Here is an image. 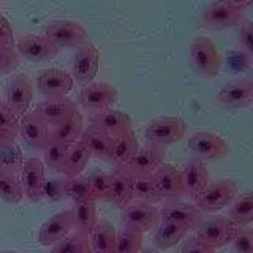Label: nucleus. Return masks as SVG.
<instances>
[{"instance_id": "1", "label": "nucleus", "mask_w": 253, "mask_h": 253, "mask_svg": "<svg viewBox=\"0 0 253 253\" xmlns=\"http://www.w3.org/2000/svg\"><path fill=\"white\" fill-rule=\"evenodd\" d=\"M195 229L196 239L211 245L212 249H221L231 244L237 231V225L225 215L211 213V217L203 218Z\"/></svg>"}, {"instance_id": "2", "label": "nucleus", "mask_w": 253, "mask_h": 253, "mask_svg": "<svg viewBox=\"0 0 253 253\" xmlns=\"http://www.w3.org/2000/svg\"><path fill=\"white\" fill-rule=\"evenodd\" d=\"M165 158H166V147L147 141L142 147H138L136 154L119 169L130 174L133 179L149 177L158 169V166L165 163Z\"/></svg>"}, {"instance_id": "3", "label": "nucleus", "mask_w": 253, "mask_h": 253, "mask_svg": "<svg viewBox=\"0 0 253 253\" xmlns=\"http://www.w3.org/2000/svg\"><path fill=\"white\" fill-rule=\"evenodd\" d=\"M188 150L195 160H200L203 163H212L221 160L229 155L231 147L228 142L218 136L215 133L211 131H196L190 136L188 142Z\"/></svg>"}, {"instance_id": "4", "label": "nucleus", "mask_w": 253, "mask_h": 253, "mask_svg": "<svg viewBox=\"0 0 253 253\" xmlns=\"http://www.w3.org/2000/svg\"><path fill=\"white\" fill-rule=\"evenodd\" d=\"M237 193H239V188L234 180L218 179L212 184H208L201 196L193 204L201 213H217L229 206Z\"/></svg>"}, {"instance_id": "5", "label": "nucleus", "mask_w": 253, "mask_h": 253, "mask_svg": "<svg viewBox=\"0 0 253 253\" xmlns=\"http://www.w3.org/2000/svg\"><path fill=\"white\" fill-rule=\"evenodd\" d=\"M190 60L193 68L206 78H213L221 70V57L213 42L208 37H196L190 44Z\"/></svg>"}, {"instance_id": "6", "label": "nucleus", "mask_w": 253, "mask_h": 253, "mask_svg": "<svg viewBox=\"0 0 253 253\" xmlns=\"http://www.w3.org/2000/svg\"><path fill=\"white\" fill-rule=\"evenodd\" d=\"M57 49L79 47L89 42L87 30L75 21H54L44 27L43 34Z\"/></svg>"}, {"instance_id": "7", "label": "nucleus", "mask_w": 253, "mask_h": 253, "mask_svg": "<svg viewBox=\"0 0 253 253\" xmlns=\"http://www.w3.org/2000/svg\"><path fill=\"white\" fill-rule=\"evenodd\" d=\"M122 228L144 234L160 223V211L154 204L131 201L121 213Z\"/></svg>"}, {"instance_id": "8", "label": "nucleus", "mask_w": 253, "mask_h": 253, "mask_svg": "<svg viewBox=\"0 0 253 253\" xmlns=\"http://www.w3.org/2000/svg\"><path fill=\"white\" fill-rule=\"evenodd\" d=\"M244 10L229 0H213L201 14V22L211 30H226L242 21Z\"/></svg>"}, {"instance_id": "9", "label": "nucleus", "mask_w": 253, "mask_h": 253, "mask_svg": "<svg viewBox=\"0 0 253 253\" xmlns=\"http://www.w3.org/2000/svg\"><path fill=\"white\" fill-rule=\"evenodd\" d=\"M185 133L187 122L180 117H158L150 121L144 128L147 141L165 147L179 142Z\"/></svg>"}, {"instance_id": "10", "label": "nucleus", "mask_w": 253, "mask_h": 253, "mask_svg": "<svg viewBox=\"0 0 253 253\" xmlns=\"http://www.w3.org/2000/svg\"><path fill=\"white\" fill-rule=\"evenodd\" d=\"M119 101V92L108 83H89L78 93V105L87 111L113 108Z\"/></svg>"}, {"instance_id": "11", "label": "nucleus", "mask_w": 253, "mask_h": 253, "mask_svg": "<svg viewBox=\"0 0 253 253\" xmlns=\"http://www.w3.org/2000/svg\"><path fill=\"white\" fill-rule=\"evenodd\" d=\"M100 68V51L92 43H84L76 47V52L71 60V78L81 84L92 83Z\"/></svg>"}, {"instance_id": "12", "label": "nucleus", "mask_w": 253, "mask_h": 253, "mask_svg": "<svg viewBox=\"0 0 253 253\" xmlns=\"http://www.w3.org/2000/svg\"><path fill=\"white\" fill-rule=\"evenodd\" d=\"M49 131H51V126L38 114L37 109L27 111V113L19 119L18 134H21L22 141L32 149L43 150L44 146L49 142Z\"/></svg>"}, {"instance_id": "13", "label": "nucleus", "mask_w": 253, "mask_h": 253, "mask_svg": "<svg viewBox=\"0 0 253 253\" xmlns=\"http://www.w3.org/2000/svg\"><path fill=\"white\" fill-rule=\"evenodd\" d=\"M37 89L42 92L46 98L67 97L75 85V79L65 70L60 68H47L43 70L37 76Z\"/></svg>"}, {"instance_id": "14", "label": "nucleus", "mask_w": 253, "mask_h": 253, "mask_svg": "<svg viewBox=\"0 0 253 253\" xmlns=\"http://www.w3.org/2000/svg\"><path fill=\"white\" fill-rule=\"evenodd\" d=\"M21 174V185L24 196L32 203L43 201L42 198V190L43 184L46 180V172H44V165L40 158H27L24 160V165L19 171Z\"/></svg>"}, {"instance_id": "15", "label": "nucleus", "mask_w": 253, "mask_h": 253, "mask_svg": "<svg viewBox=\"0 0 253 253\" xmlns=\"http://www.w3.org/2000/svg\"><path fill=\"white\" fill-rule=\"evenodd\" d=\"M18 54L32 62H49L57 57L59 49L44 35H22L16 42Z\"/></svg>"}, {"instance_id": "16", "label": "nucleus", "mask_w": 253, "mask_h": 253, "mask_svg": "<svg viewBox=\"0 0 253 253\" xmlns=\"http://www.w3.org/2000/svg\"><path fill=\"white\" fill-rule=\"evenodd\" d=\"M180 177H182L184 196L190 198V200L195 203L209 184L208 165L192 158V160L184 166V169L180 171Z\"/></svg>"}, {"instance_id": "17", "label": "nucleus", "mask_w": 253, "mask_h": 253, "mask_svg": "<svg viewBox=\"0 0 253 253\" xmlns=\"http://www.w3.org/2000/svg\"><path fill=\"white\" fill-rule=\"evenodd\" d=\"M34 100V87L27 76H14L6 85V105L19 119L27 113Z\"/></svg>"}, {"instance_id": "18", "label": "nucleus", "mask_w": 253, "mask_h": 253, "mask_svg": "<svg viewBox=\"0 0 253 253\" xmlns=\"http://www.w3.org/2000/svg\"><path fill=\"white\" fill-rule=\"evenodd\" d=\"M71 231H73V212H59L42 225L38 231V242L46 247H52Z\"/></svg>"}, {"instance_id": "19", "label": "nucleus", "mask_w": 253, "mask_h": 253, "mask_svg": "<svg viewBox=\"0 0 253 253\" xmlns=\"http://www.w3.org/2000/svg\"><path fill=\"white\" fill-rule=\"evenodd\" d=\"M217 101L225 108H249L253 101V83L250 79L228 83L218 90Z\"/></svg>"}, {"instance_id": "20", "label": "nucleus", "mask_w": 253, "mask_h": 253, "mask_svg": "<svg viewBox=\"0 0 253 253\" xmlns=\"http://www.w3.org/2000/svg\"><path fill=\"white\" fill-rule=\"evenodd\" d=\"M35 109L49 126H57L63 124L79 111L76 101H73L68 97L46 98L44 101L38 103V106Z\"/></svg>"}, {"instance_id": "21", "label": "nucleus", "mask_w": 253, "mask_h": 253, "mask_svg": "<svg viewBox=\"0 0 253 253\" xmlns=\"http://www.w3.org/2000/svg\"><path fill=\"white\" fill-rule=\"evenodd\" d=\"M152 180L162 193L163 200L177 201L179 198L184 196V188H182V177L180 171L171 163H162L158 169L152 174Z\"/></svg>"}, {"instance_id": "22", "label": "nucleus", "mask_w": 253, "mask_h": 253, "mask_svg": "<svg viewBox=\"0 0 253 253\" xmlns=\"http://www.w3.org/2000/svg\"><path fill=\"white\" fill-rule=\"evenodd\" d=\"M160 211V220H169L172 223L187 228L188 231L195 229L203 220V213L198 211L193 203H176L165 204Z\"/></svg>"}, {"instance_id": "23", "label": "nucleus", "mask_w": 253, "mask_h": 253, "mask_svg": "<svg viewBox=\"0 0 253 253\" xmlns=\"http://www.w3.org/2000/svg\"><path fill=\"white\" fill-rule=\"evenodd\" d=\"M79 141L83 142V146L89 150L90 157L97 158L101 162H108L111 146H113V136L106 133L98 125L89 124L83 130Z\"/></svg>"}, {"instance_id": "24", "label": "nucleus", "mask_w": 253, "mask_h": 253, "mask_svg": "<svg viewBox=\"0 0 253 253\" xmlns=\"http://www.w3.org/2000/svg\"><path fill=\"white\" fill-rule=\"evenodd\" d=\"M106 201L113 203L119 209L126 208L133 201V177L130 174L119 168L109 172V192Z\"/></svg>"}, {"instance_id": "25", "label": "nucleus", "mask_w": 253, "mask_h": 253, "mask_svg": "<svg viewBox=\"0 0 253 253\" xmlns=\"http://www.w3.org/2000/svg\"><path fill=\"white\" fill-rule=\"evenodd\" d=\"M90 124L98 125L100 128H103L106 133H109L111 136H119L128 130H133V122L131 117L128 114L117 111L113 108L95 111L90 116Z\"/></svg>"}, {"instance_id": "26", "label": "nucleus", "mask_w": 253, "mask_h": 253, "mask_svg": "<svg viewBox=\"0 0 253 253\" xmlns=\"http://www.w3.org/2000/svg\"><path fill=\"white\" fill-rule=\"evenodd\" d=\"M138 147H139L138 138L133 130H128L122 134H119V136H114L108 163L114 165L116 168H121V166H124L134 154H136Z\"/></svg>"}, {"instance_id": "27", "label": "nucleus", "mask_w": 253, "mask_h": 253, "mask_svg": "<svg viewBox=\"0 0 253 253\" xmlns=\"http://www.w3.org/2000/svg\"><path fill=\"white\" fill-rule=\"evenodd\" d=\"M90 158L92 157L89 154V150L83 146V142L76 141V142H73V144H70L67 157H65V160H63L62 168L59 172L67 179L81 176V174L84 172V169L87 168V165H89Z\"/></svg>"}, {"instance_id": "28", "label": "nucleus", "mask_w": 253, "mask_h": 253, "mask_svg": "<svg viewBox=\"0 0 253 253\" xmlns=\"http://www.w3.org/2000/svg\"><path fill=\"white\" fill-rule=\"evenodd\" d=\"M116 228L108 220H97L89 234L90 253H114Z\"/></svg>"}, {"instance_id": "29", "label": "nucleus", "mask_w": 253, "mask_h": 253, "mask_svg": "<svg viewBox=\"0 0 253 253\" xmlns=\"http://www.w3.org/2000/svg\"><path fill=\"white\" fill-rule=\"evenodd\" d=\"M83 130H84V119H83V114L78 111L76 114H73L63 124L57 126H51L49 139L70 146V144H73V142L79 141Z\"/></svg>"}, {"instance_id": "30", "label": "nucleus", "mask_w": 253, "mask_h": 253, "mask_svg": "<svg viewBox=\"0 0 253 253\" xmlns=\"http://www.w3.org/2000/svg\"><path fill=\"white\" fill-rule=\"evenodd\" d=\"M157 231L154 236V242L157 249H171L174 245H177L184 237L190 233L187 228L180 226L177 223H172L169 220H160V223L157 226Z\"/></svg>"}, {"instance_id": "31", "label": "nucleus", "mask_w": 253, "mask_h": 253, "mask_svg": "<svg viewBox=\"0 0 253 253\" xmlns=\"http://www.w3.org/2000/svg\"><path fill=\"white\" fill-rule=\"evenodd\" d=\"M73 231L89 236L97 223V209H95V201L85 203H73Z\"/></svg>"}, {"instance_id": "32", "label": "nucleus", "mask_w": 253, "mask_h": 253, "mask_svg": "<svg viewBox=\"0 0 253 253\" xmlns=\"http://www.w3.org/2000/svg\"><path fill=\"white\" fill-rule=\"evenodd\" d=\"M228 218L234 221L237 226H249L253 221V195L250 192L237 193L234 200L229 203Z\"/></svg>"}, {"instance_id": "33", "label": "nucleus", "mask_w": 253, "mask_h": 253, "mask_svg": "<svg viewBox=\"0 0 253 253\" xmlns=\"http://www.w3.org/2000/svg\"><path fill=\"white\" fill-rule=\"evenodd\" d=\"M0 200L10 204L21 203L24 200V192L19 177L2 168H0Z\"/></svg>"}, {"instance_id": "34", "label": "nucleus", "mask_w": 253, "mask_h": 253, "mask_svg": "<svg viewBox=\"0 0 253 253\" xmlns=\"http://www.w3.org/2000/svg\"><path fill=\"white\" fill-rule=\"evenodd\" d=\"M133 201H141L154 206L163 201L162 193L158 192L155 182L150 176L133 179Z\"/></svg>"}, {"instance_id": "35", "label": "nucleus", "mask_w": 253, "mask_h": 253, "mask_svg": "<svg viewBox=\"0 0 253 253\" xmlns=\"http://www.w3.org/2000/svg\"><path fill=\"white\" fill-rule=\"evenodd\" d=\"M65 198H70L73 203H85L95 201L92 188L87 176H76V177H65Z\"/></svg>"}, {"instance_id": "36", "label": "nucleus", "mask_w": 253, "mask_h": 253, "mask_svg": "<svg viewBox=\"0 0 253 253\" xmlns=\"http://www.w3.org/2000/svg\"><path fill=\"white\" fill-rule=\"evenodd\" d=\"M87 250H90L89 236L71 231L68 236L63 237L62 241L52 245L51 253H83Z\"/></svg>"}, {"instance_id": "37", "label": "nucleus", "mask_w": 253, "mask_h": 253, "mask_svg": "<svg viewBox=\"0 0 253 253\" xmlns=\"http://www.w3.org/2000/svg\"><path fill=\"white\" fill-rule=\"evenodd\" d=\"M68 147H70L68 144L49 139V142H47L43 149V160L42 162L44 165V168H49L55 172H59L63 160H65V157H67Z\"/></svg>"}, {"instance_id": "38", "label": "nucleus", "mask_w": 253, "mask_h": 253, "mask_svg": "<svg viewBox=\"0 0 253 253\" xmlns=\"http://www.w3.org/2000/svg\"><path fill=\"white\" fill-rule=\"evenodd\" d=\"M24 155L21 147L16 144V141L13 144H8L5 147L0 149V168L6 169L13 174H18L24 165Z\"/></svg>"}, {"instance_id": "39", "label": "nucleus", "mask_w": 253, "mask_h": 253, "mask_svg": "<svg viewBox=\"0 0 253 253\" xmlns=\"http://www.w3.org/2000/svg\"><path fill=\"white\" fill-rule=\"evenodd\" d=\"M142 247V234L122 228L116 233L114 253H139Z\"/></svg>"}, {"instance_id": "40", "label": "nucleus", "mask_w": 253, "mask_h": 253, "mask_svg": "<svg viewBox=\"0 0 253 253\" xmlns=\"http://www.w3.org/2000/svg\"><path fill=\"white\" fill-rule=\"evenodd\" d=\"M87 179H89L95 201H98V200L106 201V196L109 192V172L95 169L87 176Z\"/></svg>"}, {"instance_id": "41", "label": "nucleus", "mask_w": 253, "mask_h": 253, "mask_svg": "<svg viewBox=\"0 0 253 253\" xmlns=\"http://www.w3.org/2000/svg\"><path fill=\"white\" fill-rule=\"evenodd\" d=\"M252 67V54L247 51H231L226 55V70L233 75H239Z\"/></svg>"}, {"instance_id": "42", "label": "nucleus", "mask_w": 253, "mask_h": 253, "mask_svg": "<svg viewBox=\"0 0 253 253\" xmlns=\"http://www.w3.org/2000/svg\"><path fill=\"white\" fill-rule=\"evenodd\" d=\"M42 198L46 201H60L65 198V177L46 179L42 190Z\"/></svg>"}, {"instance_id": "43", "label": "nucleus", "mask_w": 253, "mask_h": 253, "mask_svg": "<svg viewBox=\"0 0 253 253\" xmlns=\"http://www.w3.org/2000/svg\"><path fill=\"white\" fill-rule=\"evenodd\" d=\"M19 117L13 113V109L5 101H0V131H6L18 136Z\"/></svg>"}, {"instance_id": "44", "label": "nucleus", "mask_w": 253, "mask_h": 253, "mask_svg": "<svg viewBox=\"0 0 253 253\" xmlns=\"http://www.w3.org/2000/svg\"><path fill=\"white\" fill-rule=\"evenodd\" d=\"M231 244L236 253H253V231L247 226H237Z\"/></svg>"}, {"instance_id": "45", "label": "nucleus", "mask_w": 253, "mask_h": 253, "mask_svg": "<svg viewBox=\"0 0 253 253\" xmlns=\"http://www.w3.org/2000/svg\"><path fill=\"white\" fill-rule=\"evenodd\" d=\"M19 65V54L13 46H0V75H6Z\"/></svg>"}, {"instance_id": "46", "label": "nucleus", "mask_w": 253, "mask_h": 253, "mask_svg": "<svg viewBox=\"0 0 253 253\" xmlns=\"http://www.w3.org/2000/svg\"><path fill=\"white\" fill-rule=\"evenodd\" d=\"M182 253H215V249H212L211 245L201 242L196 237H192L182 245Z\"/></svg>"}, {"instance_id": "47", "label": "nucleus", "mask_w": 253, "mask_h": 253, "mask_svg": "<svg viewBox=\"0 0 253 253\" xmlns=\"http://www.w3.org/2000/svg\"><path fill=\"white\" fill-rule=\"evenodd\" d=\"M239 42L249 54H253V24L242 22L239 30Z\"/></svg>"}, {"instance_id": "48", "label": "nucleus", "mask_w": 253, "mask_h": 253, "mask_svg": "<svg viewBox=\"0 0 253 253\" xmlns=\"http://www.w3.org/2000/svg\"><path fill=\"white\" fill-rule=\"evenodd\" d=\"M14 35L13 27L3 14H0V46H13Z\"/></svg>"}, {"instance_id": "49", "label": "nucleus", "mask_w": 253, "mask_h": 253, "mask_svg": "<svg viewBox=\"0 0 253 253\" xmlns=\"http://www.w3.org/2000/svg\"><path fill=\"white\" fill-rule=\"evenodd\" d=\"M14 141H16V134L6 133V131H0V149L8 146V144H13Z\"/></svg>"}, {"instance_id": "50", "label": "nucleus", "mask_w": 253, "mask_h": 253, "mask_svg": "<svg viewBox=\"0 0 253 253\" xmlns=\"http://www.w3.org/2000/svg\"><path fill=\"white\" fill-rule=\"evenodd\" d=\"M229 2H233L236 6H239V8H242V10H244V8L249 6L253 2V0H229Z\"/></svg>"}, {"instance_id": "51", "label": "nucleus", "mask_w": 253, "mask_h": 253, "mask_svg": "<svg viewBox=\"0 0 253 253\" xmlns=\"http://www.w3.org/2000/svg\"><path fill=\"white\" fill-rule=\"evenodd\" d=\"M141 253H157L155 250H152V249H146V250H142Z\"/></svg>"}, {"instance_id": "52", "label": "nucleus", "mask_w": 253, "mask_h": 253, "mask_svg": "<svg viewBox=\"0 0 253 253\" xmlns=\"http://www.w3.org/2000/svg\"><path fill=\"white\" fill-rule=\"evenodd\" d=\"M0 253H18V252H11V250H6V252H0Z\"/></svg>"}, {"instance_id": "53", "label": "nucleus", "mask_w": 253, "mask_h": 253, "mask_svg": "<svg viewBox=\"0 0 253 253\" xmlns=\"http://www.w3.org/2000/svg\"><path fill=\"white\" fill-rule=\"evenodd\" d=\"M83 253H90V250H87V252H83Z\"/></svg>"}]
</instances>
